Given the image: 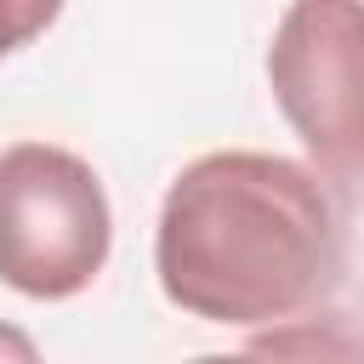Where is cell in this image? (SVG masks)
<instances>
[{
  "label": "cell",
  "mask_w": 364,
  "mask_h": 364,
  "mask_svg": "<svg viewBox=\"0 0 364 364\" xmlns=\"http://www.w3.org/2000/svg\"><path fill=\"white\" fill-rule=\"evenodd\" d=\"M159 290L210 324H284L341 273V228L318 176L279 154L182 165L154 233Z\"/></svg>",
  "instance_id": "1"
},
{
  "label": "cell",
  "mask_w": 364,
  "mask_h": 364,
  "mask_svg": "<svg viewBox=\"0 0 364 364\" xmlns=\"http://www.w3.org/2000/svg\"><path fill=\"white\" fill-rule=\"evenodd\" d=\"M114 245V216L97 171L51 142L0 154V279L34 301L80 296Z\"/></svg>",
  "instance_id": "2"
},
{
  "label": "cell",
  "mask_w": 364,
  "mask_h": 364,
  "mask_svg": "<svg viewBox=\"0 0 364 364\" xmlns=\"http://www.w3.org/2000/svg\"><path fill=\"white\" fill-rule=\"evenodd\" d=\"M267 85L318 171L364 182V6H290L267 46Z\"/></svg>",
  "instance_id": "3"
},
{
  "label": "cell",
  "mask_w": 364,
  "mask_h": 364,
  "mask_svg": "<svg viewBox=\"0 0 364 364\" xmlns=\"http://www.w3.org/2000/svg\"><path fill=\"white\" fill-rule=\"evenodd\" d=\"M250 364H364V336L341 318H284L250 336Z\"/></svg>",
  "instance_id": "4"
},
{
  "label": "cell",
  "mask_w": 364,
  "mask_h": 364,
  "mask_svg": "<svg viewBox=\"0 0 364 364\" xmlns=\"http://www.w3.org/2000/svg\"><path fill=\"white\" fill-rule=\"evenodd\" d=\"M51 23H57V6L51 0H0V57L17 51L23 40H34Z\"/></svg>",
  "instance_id": "5"
},
{
  "label": "cell",
  "mask_w": 364,
  "mask_h": 364,
  "mask_svg": "<svg viewBox=\"0 0 364 364\" xmlns=\"http://www.w3.org/2000/svg\"><path fill=\"white\" fill-rule=\"evenodd\" d=\"M0 364H40V347L28 341V330L0 318Z\"/></svg>",
  "instance_id": "6"
},
{
  "label": "cell",
  "mask_w": 364,
  "mask_h": 364,
  "mask_svg": "<svg viewBox=\"0 0 364 364\" xmlns=\"http://www.w3.org/2000/svg\"><path fill=\"white\" fill-rule=\"evenodd\" d=\"M193 364H250L245 353H205V358H193Z\"/></svg>",
  "instance_id": "7"
}]
</instances>
